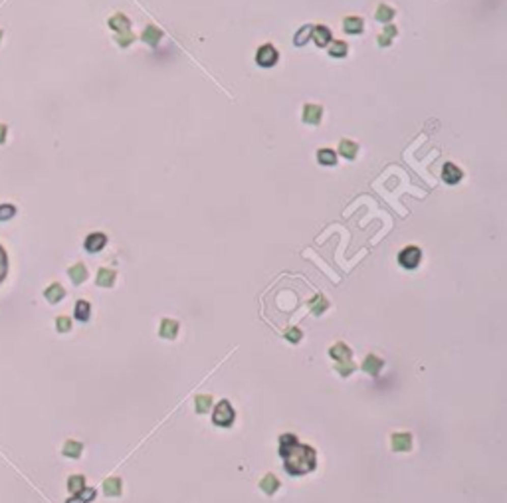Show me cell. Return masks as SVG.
Instances as JSON below:
<instances>
[{
  "mask_svg": "<svg viewBox=\"0 0 507 503\" xmlns=\"http://www.w3.org/2000/svg\"><path fill=\"white\" fill-rule=\"evenodd\" d=\"M279 456L284 458V467L290 476H305L317 467V452L301 444L295 434L279 436Z\"/></svg>",
  "mask_w": 507,
  "mask_h": 503,
  "instance_id": "cell-1",
  "label": "cell"
},
{
  "mask_svg": "<svg viewBox=\"0 0 507 503\" xmlns=\"http://www.w3.org/2000/svg\"><path fill=\"white\" fill-rule=\"evenodd\" d=\"M234 420H236V412L234 408H232V404L228 400H220L216 404V408H214V412H212V422L216 426L228 428V426L234 424Z\"/></svg>",
  "mask_w": 507,
  "mask_h": 503,
  "instance_id": "cell-2",
  "label": "cell"
},
{
  "mask_svg": "<svg viewBox=\"0 0 507 503\" xmlns=\"http://www.w3.org/2000/svg\"><path fill=\"white\" fill-rule=\"evenodd\" d=\"M420 258H422L420 248L418 246H408L399 254V264L404 270H414L420 264Z\"/></svg>",
  "mask_w": 507,
  "mask_h": 503,
  "instance_id": "cell-3",
  "label": "cell"
},
{
  "mask_svg": "<svg viewBox=\"0 0 507 503\" xmlns=\"http://www.w3.org/2000/svg\"><path fill=\"white\" fill-rule=\"evenodd\" d=\"M256 62H258L260 68H272L277 62V50L273 48L272 44H264L256 54Z\"/></svg>",
  "mask_w": 507,
  "mask_h": 503,
  "instance_id": "cell-4",
  "label": "cell"
},
{
  "mask_svg": "<svg viewBox=\"0 0 507 503\" xmlns=\"http://www.w3.org/2000/svg\"><path fill=\"white\" fill-rule=\"evenodd\" d=\"M390 448L392 452H410L412 450V436L408 432H399L390 436Z\"/></svg>",
  "mask_w": 507,
  "mask_h": 503,
  "instance_id": "cell-5",
  "label": "cell"
},
{
  "mask_svg": "<svg viewBox=\"0 0 507 503\" xmlns=\"http://www.w3.org/2000/svg\"><path fill=\"white\" fill-rule=\"evenodd\" d=\"M105 244H107V236H105V234L103 232H93L86 238L83 248L90 252V254H97V252H101L103 248H105Z\"/></svg>",
  "mask_w": 507,
  "mask_h": 503,
  "instance_id": "cell-6",
  "label": "cell"
},
{
  "mask_svg": "<svg viewBox=\"0 0 507 503\" xmlns=\"http://www.w3.org/2000/svg\"><path fill=\"white\" fill-rule=\"evenodd\" d=\"M329 355L335 359V365H339V362H349L353 351H351L345 343H335V345L329 349Z\"/></svg>",
  "mask_w": 507,
  "mask_h": 503,
  "instance_id": "cell-7",
  "label": "cell"
},
{
  "mask_svg": "<svg viewBox=\"0 0 507 503\" xmlns=\"http://www.w3.org/2000/svg\"><path fill=\"white\" fill-rule=\"evenodd\" d=\"M311 36H313V42L319 48H325V46H329V42H331V30L327 26H323V24H319V26H313Z\"/></svg>",
  "mask_w": 507,
  "mask_h": 503,
  "instance_id": "cell-8",
  "label": "cell"
},
{
  "mask_svg": "<svg viewBox=\"0 0 507 503\" xmlns=\"http://www.w3.org/2000/svg\"><path fill=\"white\" fill-rule=\"evenodd\" d=\"M464 177V173L454 164V162H446L444 164V169H442V179L444 182H448V184H456V182H460Z\"/></svg>",
  "mask_w": 507,
  "mask_h": 503,
  "instance_id": "cell-9",
  "label": "cell"
},
{
  "mask_svg": "<svg viewBox=\"0 0 507 503\" xmlns=\"http://www.w3.org/2000/svg\"><path fill=\"white\" fill-rule=\"evenodd\" d=\"M321 113H323L321 105H313V103H307V105L303 107V121H305V123H309V125H317V123L321 121Z\"/></svg>",
  "mask_w": 507,
  "mask_h": 503,
  "instance_id": "cell-10",
  "label": "cell"
},
{
  "mask_svg": "<svg viewBox=\"0 0 507 503\" xmlns=\"http://www.w3.org/2000/svg\"><path fill=\"white\" fill-rule=\"evenodd\" d=\"M380 369H382V359H379L377 355H369V357H364V360H362V371H364L367 375L377 377V375L380 373Z\"/></svg>",
  "mask_w": 507,
  "mask_h": 503,
  "instance_id": "cell-11",
  "label": "cell"
},
{
  "mask_svg": "<svg viewBox=\"0 0 507 503\" xmlns=\"http://www.w3.org/2000/svg\"><path fill=\"white\" fill-rule=\"evenodd\" d=\"M159 335L164 339H175L179 335V323L175 319H163L159 327Z\"/></svg>",
  "mask_w": 507,
  "mask_h": 503,
  "instance_id": "cell-12",
  "label": "cell"
},
{
  "mask_svg": "<svg viewBox=\"0 0 507 503\" xmlns=\"http://www.w3.org/2000/svg\"><path fill=\"white\" fill-rule=\"evenodd\" d=\"M121 489H123V484L119 478H107L103 482V493L107 497H119L121 495Z\"/></svg>",
  "mask_w": 507,
  "mask_h": 503,
  "instance_id": "cell-13",
  "label": "cell"
},
{
  "mask_svg": "<svg viewBox=\"0 0 507 503\" xmlns=\"http://www.w3.org/2000/svg\"><path fill=\"white\" fill-rule=\"evenodd\" d=\"M339 153H341V157H345L347 161H355V159H357V153H359V145L355 143V141L343 139L341 145H339Z\"/></svg>",
  "mask_w": 507,
  "mask_h": 503,
  "instance_id": "cell-14",
  "label": "cell"
},
{
  "mask_svg": "<svg viewBox=\"0 0 507 503\" xmlns=\"http://www.w3.org/2000/svg\"><path fill=\"white\" fill-rule=\"evenodd\" d=\"M68 275H70V280L75 286H79V284H83L88 280V268L83 264H73L72 268L68 270Z\"/></svg>",
  "mask_w": 507,
  "mask_h": 503,
  "instance_id": "cell-15",
  "label": "cell"
},
{
  "mask_svg": "<svg viewBox=\"0 0 507 503\" xmlns=\"http://www.w3.org/2000/svg\"><path fill=\"white\" fill-rule=\"evenodd\" d=\"M129 26H131V22H129V18H127L125 14H115V16H111V18H109V28H111V30H115L117 34L127 32V30H129Z\"/></svg>",
  "mask_w": 507,
  "mask_h": 503,
  "instance_id": "cell-16",
  "label": "cell"
},
{
  "mask_svg": "<svg viewBox=\"0 0 507 503\" xmlns=\"http://www.w3.org/2000/svg\"><path fill=\"white\" fill-rule=\"evenodd\" d=\"M64 295H66V289L62 288L60 284H52L50 288L44 291V297H46L50 303H60V301L64 299Z\"/></svg>",
  "mask_w": 507,
  "mask_h": 503,
  "instance_id": "cell-17",
  "label": "cell"
},
{
  "mask_svg": "<svg viewBox=\"0 0 507 503\" xmlns=\"http://www.w3.org/2000/svg\"><path fill=\"white\" fill-rule=\"evenodd\" d=\"M81 442H75V440H68L66 444H64V448H62V454L66 456V458H72V460H77L79 456H81Z\"/></svg>",
  "mask_w": 507,
  "mask_h": 503,
  "instance_id": "cell-18",
  "label": "cell"
},
{
  "mask_svg": "<svg viewBox=\"0 0 507 503\" xmlns=\"http://www.w3.org/2000/svg\"><path fill=\"white\" fill-rule=\"evenodd\" d=\"M260 489H262L264 493H268V495H273V493L279 489V480H277L273 473H268V476L260 482Z\"/></svg>",
  "mask_w": 507,
  "mask_h": 503,
  "instance_id": "cell-19",
  "label": "cell"
},
{
  "mask_svg": "<svg viewBox=\"0 0 507 503\" xmlns=\"http://www.w3.org/2000/svg\"><path fill=\"white\" fill-rule=\"evenodd\" d=\"M97 286L101 288H111L115 284V270H109V268H101L97 271Z\"/></svg>",
  "mask_w": 507,
  "mask_h": 503,
  "instance_id": "cell-20",
  "label": "cell"
},
{
  "mask_svg": "<svg viewBox=\"0 0 507 503\" xmlns=\"http://www.w3.org/2000/svg\"><path fill=\"white\" fill-rule=\"evenodd\" d=\"M75 319L77 321H88L91 315V305L90 301H86V299H79L77 303H75Z\"/></svg>",
  "mask_w": 507,
  "mask_h": 503,
  "instance_id": "cell-21",
  "label": "cell"
},
{
  "mask_svg": "<svg viewBox=\"0 0 507 503\" xmlns=\"http://www.w3.org/2000/svg\"><path fill=\"white\" fill-rule=\"evenodd\" d=\"M343 28L347 34H361L362 32V20L357 16H349L343 20Z\"/></svg>",
  "mask_w": 507,
  "mask_h": 503,
  "instance_id": "cell-22",
  "label": "cell"
},
{
  "mask_svg": "<svg viewBox=\"0 0 507 503\" xmlns=\"http://www.w3.org/2000/svg\"><path fill=\"white\" fill-rule=\"evenodd\" d=\"M143 42L149 44V46H157L159 44V38H161V30L157 26H147L143 30Z\"/></svg>",
  "mask_w": 507,
  "mask_h": 503,
  "instance_id": "cell-23",
  "label": "cell"
},
{
  "mask_svg": "<svg viewBox=\"0 0 507 503\" xmlns=\"http://www.w3.org/2000/svg\"><path fill=\"white\" fill-rule=\"evenodd\" d=\"M327 307H329V301H327L323 295H315V297L309 301V309H311L313 315H321Z\"/></svg>",
  "mask_w": 507,
  "mask_h": 503,
  "instance_id": "cell-24",
  "label": "cell"
},
{
  "mask_svg": "<svg viewBox=\"0 0 507 503\" xmlns=\"http://www.w3.org/2000/svg\"><path fill=\"white\" fill-rule=\"evenodd\" d=\"M317 161L321 162V164L331 166V164L337 162V153H335L333 149H319V151H317Z\"/></svg>",
  "mask_w": 507,
  "mask_h": 503,
  "instance_id": "cell-25",
  "label": "cell"
},
{
  "mask_svg": "<svg viewBox=\"0 0 507 503\" xmlns=\"http://www.w3.org/2000/svg\"><path fill=\"white\" fill-rule=\"evenodd\" d=\"M212 406V396L210 395H199L194 398V408L199 414H204L206 410H210Z\"/></svg>",
  "mask_w": 507,
  "mask_h": 503,
  "instance_id": "cell-26",
  "label": "cell"
},
{
  "mask_svg": "<svg viewBox=\"0 0 507 503\" xmlns=\"http://www.w3.org/2000/svg\"><path fill=\"white\" fill-rule=\"evenodd\" d=\"M399 34V30H397V26H392V24H388L384 30H382V34H380L377 40H379L380 46H390V42H392V38Z\"/></svg>",
  "mask_w": 507,
  "mask_h": 503,
  "instance_id": "cell-27",
  "label": "cell"
},
{
  "mask_svg": "<svg viewBox=\"0 0 507 503\" xmlns=\"http://www.w3.org/2000/svg\"><path fill=\"white\" fill-rule=\"evenodd\" d=\"M83 487H86V478H83V476H72V478L68 480V489H70L72 495H77Z\"/></svg>",
  "mask_w": 507,
  "mask_h": 503,
  "instance_id": "cell-28",
  "label": "cell"
},
{
  "mask_svg": "<svg viewBox=\"0 0 507 503\" xmlns=\"http://www.w3.org/2000/svg\"><path fill=\"white\" fill-rule=\"evenodd\" d=\"M395 10L390 8V6H386V4H380L379 8H377V14H375V18L379 20V22H390V20L395 18Z\"/></svg>",
  "mask_w": 507,
  "mask_h": 503,
  "instance_id": "cell-29",
  "label": "cell"
},
{
  "mask_svg": "<svg viewBox=\"0 0 507 503\" xmlns=\"http://www.w3.org/2000/svg\"><path fill=\"white\" fill-rule=\"evenodd\" d=\"M347 44L345 42H341V40H337V42H333L331 46H329V55L331 58H343V55H347Z\"/></svg>",
  "mask_w": 507,
  "mask_h": 503,
  "instance_id": "cell-30",
  "label": "cell"
},
{
  "mask_svg": "<svg viewBox=\"0 0 507 503\" xmlns=\"http://www.w3.org/2000/svg\"><path fill=\"white\" fill-rule=\"evenodd\" d=\"M311 30H313V26H303V28L295 34V38H293L295 46H305V42L311 38Z\"/></svg>",
  "mask_w": 507,
  "mask_h": 503,
  "instance_id": "cell-31",
  "label": "cell"
},
{
  "mask_svg": "<svg viewBox=\"0 0 507 503\" xmlns=\"http://www.w3.org/2000/svg\"><path fill=\"white\" fill-rule=\"evenodd\" d=\"M16 216V206L14 204H0V222H6Z\"/></svg>",
  "mask_w": 507,
  "mask_h": 503,
  "instance_id": "cell-32",
  "label": "cell"
},
{
  "mask_svg": "<svg viewBox=\"0 0 507 503\" xmlns=\"http://www.w3.org/2000/svg\"><path fill=\"white\" fill-rule=\"evenodd\" d=\"M55 327H58L60 333H68V331H72V319L66 317V315H62V317L55 319Z\"/></svg>",
  "mask_w": 507,
  "mask_h": 503,
  "instance_id": "cell-33",
  "label": "cell"
},
{
  "mask_svg": "<svg viewBox=\"0 0 507 503\" xmlns=\"http://www.w3.org/2000/svg\"><path fill=\"white\" fill-rule=\"evenodd\" d=\"M286 339L290 343H299L303 339V331L297 329V327H290V329L286 331Z\"/></svg>",
  "mask_w": 507,
  "mask_h": 503,
  "instance_id": "cell-34",
  "label": "cell"
},
{
  "mask_svg": "<svg viewBox=\"0 0 507 503\" xmlns=\"http://www.w3.org/2000/svg\"><path fill=\"white\" fill-rule=\"evenodd\" d=\"M6 273H8V256H6L4 248L0 246V284L6 277Z\"/></svg>",
  "mask_w": 507,
  "mask_h": 503,
  "instance_id": "cell-35",
  "label": "cell"
},
{
  "mask_svg": "<svg viewBox=\"0 0 507 503\" xmlns=\"http://www.w3.org/2000/svg\"><path fill=\"white\" fill-rule=\"evenodd\" d=\"M115 40H117V44H119L121 48H127V46H129V44H131V42L135 40V36L131 34V30H127V32H121V34H117V38H115Z\"/></svg>",
  "mask_w": 507,
  "mask_h": 503,
  "instance_id": "cell-36",
  "label": "cell"
},
{
  "mask_svg": "<svg viewBox=\"0 0 507 503\" xmlns=\"http://www.w3.org/2000/svg\"><path fill=\"white\" fill-rule=\"evenodd\" d=\"M77 495H79V497H81L83 501L88 503V501H91V499H95V489H93V487H83V489H81V491H79Z\"/></svg>",
  "mask_w": 507,
  "mask_h": 503,
  "instance_id": "cell-37",
  "label": "cell"
},
{
  "mask_svg": "<svg viewBox=\"0 0 507 503\" xmlns=\"http://www.w3.org/2000/svg\"><path fill=\"white\" fill-rule=\"evenodd\" d=\"M6 133H8V127L4 125V123H0V145L6 141Z\"/></svg>",
  "mask_w": 507,
  "mask_h": 503,
  "instance_id": "cell-38",
  "label": "cell"
},
{
  "mask_svg": "<svg viewBox=\"0 0 507 503\" xmlns=\"http://www.w3.org/2000/svg\"><path fill=\"white\" fill-rule=\"evenodd\" d=\"M66 503H86V501H83V499H81L79 495H72V497H70V499H68Z\"/></svg>",
  "mask_w": 507,
  "mask_h": 503,
  "instance_id": "cell-39",
  "label": "cell"
},
{
  "mask_svg": "<svg viewBox=\"0 0 507 503\" xmlns=\"http://www.w3.org/2000/svg\"><path fill=\"white\" fill-rule=\"evenodd\" d=\"M0 40H2V30H0Z\"/></svg>",
  "mask_w": 507,
  "mask_h": 503,
  "instance_id": "cell-40",
  "label": "cell"
}]
</instances>
